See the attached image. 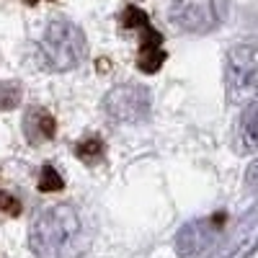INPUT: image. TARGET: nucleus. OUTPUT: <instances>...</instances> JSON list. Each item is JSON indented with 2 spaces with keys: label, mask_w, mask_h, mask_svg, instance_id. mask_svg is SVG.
I'll list each match as a JSON object with an SVG mask.
<instances>
[{
  "label": "nucleus",
  "mask_w": 258,
  "mask_h": 258,
  "mask_svg": "<svg viewBox=\"0 0 258 258\" xmlns=\"http://www.w3.org/2000/svg\"><path fill=\"white\" fill-rule=\"evenodd\" d=\"M29 245L39 258H83L91 248L83 217L70 204H54L36 214Z\"/></svg>",
  "instance_id": "1"
},
{
  "label": "nucleus",
  "mask_w": 258,
  "mask_h": 258,
  "mask_svg": "<svg viewBox=\"0 0 258 258\" xmlns=\"http://www.w3.org/2000/svg\"><path fill=\"white\" fill-rule=\"evenodd\" d=\"M88 44H85L83 31L64 18H57L47 26L44 36H41V54H44L47 64L57 73H68L83 62Z\"/></svg>",
  "instance_id": "2"
},
{
  "label": "nucleus",
  "mask_w": 258,
  "mask_h": 258,
  "mask_svg": "<svg viewBox=\"0 0 258 258\" xmlns=\"http://www.w3.org/2000/svg\"><path fill=\"white\" fill-rule=\"evenodd\" d=\"M225 85L230 103L258 101V49L253 44H235L225 57Z\"/></svg>",
  "instance_id": "3"
},
{
  "label": "nucleus",
  "mask_w": 258,
  "mask_h": 258,
  "mask_svg": "<svg viewBox=\"0 0 258 258\" xmlns=\"http://www.w3.org/2000/svg\"><path fill=\"white\" fill-rule=\"evenodd\" d=\"M222 0H173L170 21L188 34H204L222 21Z\"/></svg>",
  "instance_id": "4"
},
{
  "label": "nucleus",
  "mask_w": 258,
  "mask_h": 258,
  "mask_svg": "<svg viewBox=\"0 0 258 258\" xmlns=\"http://www.w3.org/2000/svg\"><path fill=\"white\" fill-rule=\"evenodd\" d=\"M103 109L116 121H142L150 114V93L137 85H119L106 96Z\"/></svg>",
  "instance_id": "5"
},
{
  "label": "nucleus",
  "mask_w": 258,
  "mask_h": 258,
  "mask_svg": "<svg viewBox=\"0 0 258 258\" xmlns=\"http://www.w3.org/2000/svg\"><path fill=\"white\" fill-rule=\"evenodd\" d=\"M217 227H222V217H212V220L186 225L183 232L178 235V253L181 255H197L199 250H204L212 243Z\"/></svg>",
  "instance_id": "6"
},
{
  "label": "nucleus",
  "mask_w": 258,
  "mask_h": 258,
  "mask_svg": "<svg viewBox=\"0 0 258 258\" xmlns=\"http://www.w3.org/2000/svg\"><path fill=\"white\" fill-rule=\"evenodd\" d=\"M54 132H57V121H54V116L47 109L34 106V109L26 111V116H24V135H26V140L31 145L52 140Z\"/></svg>",
  "instance_id": "7"
},
{
  "label": "nucleus",
  "mask_w": 258,
  "mask_h": 258,
  "mask_svg": "<svg viewBox=\"0 0 258 258\" xmlns=\"http://www.w3.org/2000/svg\"><path fill=\"white\" fill-rule=\"evenodd\" d=\"M142 47H140V54H137V68L147 75H153L160 70V64L165 62V52L160 49V34L153 29V26H147L142 29Z\"/></svg>",
  "instance_id": "8"
},
{
  "label": "nucleus",
  "mask_w": 258,
  "mask_h": 258,
  "mask_svg": "<svg viewBox=\"0 0 258 258\" xmlns=\"http://www.w3.org/2000/svg\"><path fill=\"white\" fill-rule=\"evenodd\" d=\"M103 153H106V147H103V142L98 140V137H85L83 142H78V147H75V155L83 160V163H98L101 158H103Z\"/></svg>",
  "instance_id": "9"
},
{
  "label": "nucleus",
  "mask_w": 258,
  "mask_h": 258,
  "mask_svg": "<svg viewBox=\"0 0 258 258\" xmlns=\"http://www.w3.org/2000/svg\"><path fill=\"white\" fill-rule=\"evenodd\" d=\"M240 135H243L245 145L258 147V101H253L248 106V111L243 116V124H240Z\"/></svg>",
  "instance_id": "10"
},
{
  "label": "nucleus",
  "mask_w": 258,
  "mask_h": 258,
  "mask_svg": "<svg viewBox=\"0 0 258 258\" xmlns=\"http://www.w3.org/2000/svg\"><path fill=\"white\" fill-rule=\"evenodd\" d=\"M21 98H24V91H21L18 83H13V80L0 83V111H13L21 103Z\"/></svg>",
  "instance_id": "11"
},
{
  "label": "nucleus",
  "mask_w": 258,
  "mask_h": 258,
  "mask_svg": "<svg viewBox=\"0 0 258 258\" xmlns=\"http://www.w3.org/2000/svg\"><path fill=\"white\" fill-rule=\"evenodd\" d=\"M64 186L62 176L57 173V170L52 165H44L41 168V173H39V191H44V194H54Z\"/></svg>",
  "instance_id": "12"
},
{
  "label": "nucleus",
  "mask_w": 258,
  "mask_h": 258,
  "mask_svg": "<svg viewBox=\"0 0 258 258\" xmlns=\"http://www.w3.org/2000/svg\"><path fill=\"white\" fill-rule=\"evenodd\" d=\"M121 24H124L126 29H147V26H150V24H147V16H145L137 6H129V8L124 11Z\"/></svg>",
  "instance_id": "13"
},
{
  "label": "nucleus",
  "mask_w": 258,
  "mask_h": 258,
  "mask_svg": "<svg viewBox=\"0 0 258 258\" xmlns=\"http://www.w3.org/2000/svg\"><path fill=\"white\" fill-rule=\"evenodd\" d=\"M0 209H3L6 214H21V202L16 199V197H11V194H6V191H0Z\"/></svg>",
  "instance_id": "14"
},
{
  "label": "nucleus",
  "mask_w": 258,
  "mask_h": 258,
  "mask_svg": "<svg viewBox=\"0 0 258 258\" xmlns=\"http://www.w3.org/2000/svg\"><path fill=\"white\" fill-rule=\"evenodd\" d=\"M26 3H36V0H26Z\"/></svg>",
  "instance_id": "15"
}]
</instances>
